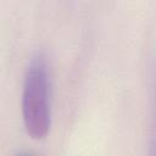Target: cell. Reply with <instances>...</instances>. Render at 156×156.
I'll return each instance as SVG.
<instances>
[{
	"instance_id": "6da1fadb",
	"label": "cell",
	"mask_w": 156,
	"mask_h": 156,
	"mask_svg": "<svg viewBox=\"0 0 156 156\" xmlns=\"http://www.w3.org/2000/svg\"><path fill=\"white\" fill-rule=\"evenodd\" d=\"M22 118L33 139H44L51 126L50 71L46 57L37 52L28 62L22 88Z\"/></svg>"
},
{
	"instance_id": "7a4b0ae2",
	"label": "cell",
	"mask_w": 156,
	"mask_h": 156,
	"mask_svg": "<svg viewBox=\"0 0 156 156\" xmlns=\"http://www.w3.org/2000/svg\"><path fill=\"white\" fill-rule=\"evenodd\" d=\"M150 94H151V118H150V154L156 155V60L150 71Z\"/></svg>"
}]
</instances>
